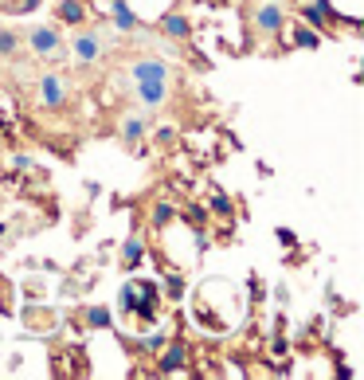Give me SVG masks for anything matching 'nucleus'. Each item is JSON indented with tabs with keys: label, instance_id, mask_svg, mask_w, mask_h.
I'll use <instances>...</instances> for the list:
<instances>
[{
	"label": "nucleus",
	"instance_id": "24",
	"mask_svg": "<svg viewBox=\"0 0 364 380\" xmlns=\"http://www.w3.org/2000/svg\"><path fill=\"white\" fill-rule=\"evenodd\" d=\"M40 8V0H20V4H16V12H36Z\"/></svg>",
	"mask_w": 364,
	"mask_h": 380
},
{
	"label": "nucleus",
	"instance_id": "9",
	"mask_svg": "<svg viewBox=\"0 0 364 380\" xmlns=\"http://www.w3.org/2000/svg\"><path fill=\"white\" fill-rule=\"evenodd\" d=\"M161 36L188 43V40H192V16H188L184 8H168V12H161Z\"/></svg>",
	"mask_w": 364,
	"mask_h": 380
},
{
	"label": "nucleus",
	"instance_id": "13",
	"mask_svg": "<svg viewBox=\"0 0 364 380\" xmlns=\"http://www.w3.org/2000/svg\"><path fill=\"white\" fill-rule=\"evenodd\" d=\"M110 24L118 31H141V16L133 8H129V0H110Z\"/></svg>",
	"mask_w": 364,
	"mask_h": 380
},
{
	"label": "nucleus",
	"instance_id": "22",
	"mask_svg": "<svg viewBox=\"0 0 364 380\" xmlns=\"http://www.w3.org/2000/svg\"><path fill=\"white\" fill-rule=\"evenodd\" d=\"M266 298V286H263V279L259 275H251V302H263Z\"/></svg>",
	"mask_w": 364,
	"mask_h": 380
},
{
	"label": "nucleus",
	"instance_id": "14",
	"mask_svg": "<svg viewBox=\"0 0 364 380\" xmlns=\"http://www.w3.org/2000/svg\"><path fill=\"white\" fill-rule=\"evenodd\" d=\"M145 130H149V110H141V114H133V118L122 122V138H126V145H129L133 153L141 149V138H145Z\"/></svg>",
	"mask_w": 364,
	"mask_h": 380
},
{
	"label": "nucleus",
	"instance_id": "5",
	"mask_svg": "<svg viewBox=\"0 0 364 380\" xmlns=\"http://www.w3.org/2000/svg\"><path fill=\"white\" fill-rule=\"evenodd\" d=\"M28 48H31V55H40V59L63 55V31H59V24H36V28L28 31Z\"/></svg>",
	"mask_w": 364,
	"mask_h": 380
},
{
	"label": "nucleus",
	"instance_id": "12",
	"mask_svg": "<svg viewBox=\"0 0 364 380\" xmlns=\"http://www.w3.org/2000/svg\"><path fill=\"white\" fill-rule=\"evenodd\" d=\"M87 20H90L87 0H55V24L59 28H82Z\"/></svg>",
	"mask_w": 364,
	"mask_h": 380
},
{
	"label": "nucleus",
	"instance_id": "7",
	"mask_svg": "<svg viewBox=\"0 0 364 380\" xmlns=\"http://www.w3.org/2000/svg\"><path fill=\"white\" fill-rule=\"evenodd\" d=\"M255 31L259 36H278L286 24V12H282V0H259V8H255Z\"/></svg>",
	"mask_w": 364,
	"mask_h": 380
},
{
	"label": "nucleus",
	"instance_id": "23",
	"mask_svg": "<svg viewBox=\"0 0 364 380\" xmlns=\"http://www.w3.org/2000/svg\"><path fill=\"white\" fill-rule=\"evenodd\" d=\"M275 302L278 306H290V286H286V282H278L275 286Z\"/></svg>",
	"mask_w": 364,
	"mask_h": 380
},
{
	"label": "nucleus",
	"instance_id": "6",
	"mask_svg": "<svg viewBox=\"0 0 364 380\" xmlns=\"http://www.w3.org/2000/svg\"><path fill=\"white\" fill-rule=\"evenodd\" d=\"M71 55H75V63H79V67H94V63L102 59V40H99V31H82V28H75V40H71Z\"/></svg>",
	"mask_w": 364,
	"mask_h": 380
},
{
	"label": "nucleus",
	"instance_id": "16",
	"mask_svg": "<svg viewBox=\"0 0 364 380\" xmlns=\"http://www.w3.org/2000/svg\"><path fill=\"white\" fill-rule=\"evenodd\" d=\"M82 326L87 330H110L114 326V310L110 306H87L82 310Z\"/></svg>",
	"mask_w": 364,
	"mask_h": 380
},
{
	"label": "nucleus",
	"instance_id": "25",
	"mask_svg": "<svg viewBox=\"0 0 364 380\" xmlns=\"http://www.w3.org/2000/svg\"><path fill=\"white\" fill-rule=\"evenodd\" d=\"M0 240H8V224H0Z\"/></svg>",
	"mask_w": 364,
	"mask_h": 380
},
{
	"label": "nucleus",
	"instance_id": "2",
	"mask_svg": "<svg viewBox=\"0 0 364 380\" xmlns=\"http://www.w3.org/2000/svg\"><path fill=\"white\" fill-rule=\"evenodd\" d=\"M161 302H165V298H161V282L129 275V279L122 282L118 298H114V314L126 318V321H133V326H145V321L157 318Z\"/></svg>",
	"mask_w": 364,
	"mask_h": 380
},
{
	"label": "nucleus",
	"instance_id": "1",
	"mask_svg": "<svg viewBox=\"0 0 364 380\" xmlns=\"http://www.w3.org/2000/svg\"><path fill=\"white\" fill-rule=\"evenodd\" d=\"M129 79H133V94L145 110H161L173 94V67L161 55H138L129 67Z\"/></svg>",
	"mask_w": 364,
	"mask_h": 380
},
{
	"label": "nucleus",
	"instance_id": "8",
	"mask_svg": "<svg viewBox=\"0 0 364 380\" xmlns=\"http://www.w3.org/2000/svg\"><path fill=\"white\" fill-rule=\"evenodd\" d=\"M145 255H149V240L141 231H129L126 243H122V255H118L122 270H126V275H138V270L145 267Z\"/></svg>",
	"mask_w": 364,
	"mask_h": 380
},
{
	"label": "nucleus",
	"instance_id": "4",
	"mask_svg": "<svg viewBox=\"0 0 364 380\" xmlns=\"http://www.w3.org/2000/svg\"><path fill=\"white\" fill-rule=\"evenodd\" d=\"M298 20L310 24L314 31H321V36H337V28H341V20H337V12H333V0H310V4H302Z\"/></svg>",
	"mask_w": 364,
	"mask_h": 380
},
{
	"label": "nucleus",
	"instance_id": "10",
	"mask_svg": "<svg viewBox=\"0 0 364 380\" xmlns=\"http://www.w3.org/2000/svg\"><path fill=\"white\" fill-rule=\"evenodd\" d=\"M40 102H43V110H63V106H67V87H63V75H55V71L40 75Z\"/></svg>",
	"mask_w": 364,
	"mask_h": 380
},
{
	"label": "nucleus",
	"instance_id": "3",
	"mask_svg": "<svg viewBox=\"0 0 364 380\" xmlns=\"http://www.w3.org/2000/svg\"><path fill=\"white\" fill-rule=\"evenodd\" d=\"M153 360H157V365H153L157 377H192V372H188V345L180 337H168L165 345L153 353Z\"/></svg>",
	"mask_w": 364,
	"mask_h": 380
},
{
	"label": "nucleus",
	"instance_id": "17",
	"mask_svg": "<svg viewBox=\"0 0 364 380\" xmlns=\"http://www.w3.org/2000/svg\"><path fill=\"white\" fill-rule=\"evenodd\" d=\"M180 216H184L192 228H204L208 224V204H196V200H188V204H180Z\"/></svg>",
	"mask_w": 364,
	"mask_h": 380
},
{
	"label": "nucleus",
	"instance_id": "20",
	"mask_svg": "<svg viewBox=\"0 0 364 380\" xmlns=\"http://www.w3.org/2000/svg\"><path fill=\"white\" fill-rule=\"evenodd\" d=\"M177 138H180V133H177V126H161V130L153 133V141H157L161 149H173V145H177Z\"/></svg>",
	"mask_w": 364,
	"mask_h": 380
},
{
	"label": "nucleus",
	"instance_id": "26",
	"mask_svg": "<svg viewBox=\"0 0 364 380\" xmlns=\"http://www.w3.org/2000/svg\"><path fill=\"white\" fill-rule=\"evenodd\" d=\"M4 286H8V282H4V275H0V294H4Z\"/></svg>",
	"mask_w": 364,
	"mask_h": 380
},
{
	"label": "nucleus",
	"instance_id": "15",
	"mask_svg": "<svg viewBox=\"0 0 364 380\" xmlns=\"http://www.w3.org/2000/svg\"><path fill=\"white\" fill-rule=\"evenodd\" d=\"M184 291H188L184 275H180L177 267H168L165 270V286H161V298H165V302H180V298H184Z\"/></svg>",
	"mask_w": 364,
	"mask_h": 380
},
{
	"label": "nucleus",
	"instance_id": "18",
	"mask_svg": "<svg viewBox=\"0 0 364 380\" xmlns=\"http://www.w3.org/2000/svg\"><path fill=\"white\" fill-rule=\"evenodd\" d=\"M20 51V31H12V28H0V55L8 59V55H16Z\"/></svg>",
	"mask_w": 364,
	"mask_h": 380
},
{
	"label": "nucleus",
	"instance_id": "19",
	"mask_svg": "<svg viewBox=\"0 0 364 380\" xmlns=\"http://www.w3.org/2000/svg\"><path fill=\"white\" fill-rule=\"evenodd\" d=\"M165 341H168V333H165V330H161V333H149V337H141V341H138V349L145 353V357H153V353H157L161 345H165Z\"/></svg>",
	"mask_w": 364,
	"mask_h": 380
},
{
	"label": "nucleus",
	"instance_id": "11",
	"mask_svg": "<svg viewBox=\"0 0 364 380\" xmlns=\"http://www.w3.org/2000/svg\"><path fill=\"white\" fill-rule=\"evenodd\" d=\"M180 220V204L173 200V196H153L149 200V228L153 231H165L168 224Z\"/></svg>",
	"mask_w": 364,
	"mask_h": 380
},
{
	"label": "nucleus",
	"instance_id": "21",
	"mask_svg": "<svg viewBox=\"0 0 364 380\" xmlns=\"http://www.w3.org/2000/svg\"><path fill=\"white\" fill-rule=\"evenodd\" d=\"M275 235H278V243H282L286 251H294V247H298V235H294L290 228H275Z\"/></svg>",
	"mask_w": 364,
	"mask_h": 380
}]
</instances>
